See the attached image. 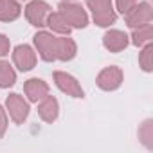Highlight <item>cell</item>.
<instances>
[{
    "instance_id": "1",
    "label": "cell",
    "mask_w": 153,
    "mask_h": 153,
    "mask_svg": "<svg viewBox=\"0 0 153 153\" xmlns=\"http://www.w3.org/2000/svg\"><path fill=\"white\" fill-rule=\"evenodd\" d=\"M87 6L92 11L94 22L99 27H108V25L115 24L117 15L112 7V0H87Z\"/></svg>"
},
{
    "instance_id": "2",
    "label": "cell",
    "mask_w": 153,
    "mask_h": 153,
    "mask_svg": "<svg viewBox=\"0 0 153 153\" xmlns=\"http://www.w3.org/2000/svg\"><path fill=\"white\" fill-rule=\"evenodd\" d=\"M58 13L67 20V24L72 27V29H83L87 27L88 24V16L85 13V9L79 6V4H74L70 0H63V2L58 6Z\"/></svg>"
},
{
    "instance_id": "3",
    "label": "cell",
    "mask_w": 153,
    "mask_h": 153,
    "mask_svg": "<svg viewBox=\"0 0 153 153\" xmlns=\"http://www.w3.org/2000/svg\"><path fill=\"white\" fill-rule=\"evenodd\" d=\"M151 18H153V11H151V6H149L148 2L135 4V6H131V7L124 13L126 25L131 27V29H137V27H142V25L149 24Z\"/></svg>"
},
{
    "instance_id": "4",
    "label": "cell",
    "mask_w": 153,
    "mask_h": 153,
    "mask_svg": "<svg viewBox=\"0 0 153 153\" xmlns=\"http://www.w3.org/2000/svg\"><path fill=\"white\" fill-rule=\"evenodd\" d=\"M52 78H54V83H56V87L63 92V94H67V96H70V97H85V92H83V88H81V85L76 81V78H72L70 74H67V72H61V70H56L54 74H52Z\"/></svg>"
},
{
    "instance_id": "5",
    "label": "cell",
    "mask_w": 153,
    "mask_h": 153,
    "mask_svg": "<svg viewBox=\"0 0 153 153\" xmlns=\"http://www.w3.org/2000/svg\"><path fill=\"white\" fill-rule=\"evenodd\" d=\"M49 13H51V6L43 0H31L25 6V18L34 27H43Z\"/></svg>"
},
{
    "instance_id": "6",
    "label": "cell",
    "mask_w": 153,
    "mask_h": 153,
    "mask_svg": "<svg viewBox=\"0 0 153 153\" xmlns=\"http://www.w3.org/2000/svg\"><path fill=\"white\" fill-rule=\"evenodd\" d=\"M96 83H97V87H99L101 90H106V92L115 90V88H119L121 83H123V70H121L119 67H114V65H112V67H106V68H103V70L97 74Z\"/></svg>"
},
{
    "instance_id": "7",
    "label": "cell",
    "mask_w": 153,
    "mask_h": 153,
    "mask_svg": "<svg viewBox=\"0 0 153 153\" xmlns=\"http://www.w3.org/2000/svg\"><path fill=\"white\" fill-rule=\"evenodd\" d=\"M34 45L38 49V54L43 61H54L56 59V36L51 33H36L34 34Z\"/></svg>"
},
{
    "instance_id": "8",
    "label": "cell",
    "mask_w": 153,
    "mask_h": 153,
    "mask_svg": "<svg viewBox=\"0 0 153 153\" xmlns=\"http://www.w3.org/2000/svg\"><path fill=\"white\" fill-rule=\"evenodd\" d=\"M6 106H7V110H9L11 119H13L16 124H22V123L27 119V115H29V103H27L20 94H11V96H7Z\"/></svg>"
},
{
    "instance_id": "9",
    "label": "cell",
    "mask_w": 153,
    "mask_h": 153,
    "mask_svg": "<svg viewBox=\"0 0 153 153\" xmlns=\"http://www.w3.org/2000/svg\"><path fill=\"white\" fill-rule=\"evenodd\" d=\"M13 61L18 67V70L27 72L36 65V52L29 45H18L13 51Z\"/></svg>"
},
{
    "instance_id": "10",
    "label": "cell",
    "mask_w": 153,
    "mask_h": 153,
    "mask_svg": "<svg viewBox=\"0 0 153 153\" xmlns=\"http://www.w3.org/2000/svg\"><path fill=\"white\" fill-rule=\"evenodd\" d=\"M58 114H59V105H58V99L52 97V96H45L43 99H40V105H38V115L45 121V123H54L58 119Z\"/></svg>"
},
{
    "instance_id": "11",
    "label": "cell",
    "mask_w": 153,
    "mask_h": 153,
    "mask_svg": "<svg viewBox=\"0 0 153 153\" xmlns=\"http://www.w3.org/2000/svg\"><path fill=\"white\" fill-rule=\"evenodd\" d=\"M103 43H105V47H106L110 52H121V51H124V49L128 47V36H126L123 31L112 29V31L105 33Z\"/></svg>"
},
{
    "instance_id": "12",
    "label": "cell",
    "mask_w": 153,
    "mask_h": 153,
    "mask_svg": "<svg viewBox=\"0 0 153 153\" xmlns=\"http://www.w3.org/2000/svg\"><path fill=\"white\" fill-rule=\"evenodd\" d=\"M24 90L29 97V101L33 103H38L40 99H43L47 94H49V85L43 81V79H38V78H33L29 81H25L24 85Z\"/></svg>"
},
{
    "instance_id": "13",
    "label": "cell",
    "mask_w": 153,
    "mask_h": 153,
    "mask_svg": "<svg viewBox=\"0 0 153 153\" xmlns=\"http://www.w3.org/2000/svg\"><path fill=\"white\" fill-rule=\"evenodd\" d=\"M76 52H78V47H76V42L72 38L63 36V38H56V59L59 61H70Z\"/></svg>"
},
{
    "instance_id": "14",
    "label": "cell",
    "mask_w": 153,
    "mask_h": 153,
    "mask_svg": "<svg viewBox=\"0 0 153 153\" xmlns=\"http://www.w3.org/2000/svg\"><path fill=\"white\" fill-rule=\"evenodd\" d=\"M22 7L18 0H0V22H13L20 16Z\"/></svg>"
},
{
    "instance_id": "15",
    "label": "cell",
    "mask_w": 153,
    "mask_h": 153,
    "mask_svg": "<svg viewBox=\"0 0 153 153\" xmlns=\"http://www.w3.org/2000/svg\"><path fill=\"white\" fill-rule=\"evenodd\" d=\"M45 25H49L51 31H54V33H58V34H63V36H67V34L72 31V27L67 24V20H65L59 13H49Z\"/></svg>"
},
{
    "instance_id": "16",
    "label": "cell",
    "mask_w": 153,
    "mask_h": 153,
    "mask_svg": "<svg viewBox=\"0 0 153 153\" xmlns=\"http://www.w3.org/2000/svg\"><path fill=\"white\" fill-rule=\"evenodd\" d=\"M151 38H153V27H151V24H146V25H142V27L133 29L131 43H133V45H137V47H140V45H144V43L151 42Z\"/></svg>"
},
{
    "instance_id": "17",
    "label": "cell",
    "mask_w": 153,
    "mask_h": 153,
    "mask_svg": "<svg viewBox=\"0 0 153 153\" xmlns=\"http://www.w3.org/2000/svg\"><path fill=\"white\" fill-rule=\"evenodd\" d=\"M15 81H16V72L13 70V67L7 61H0V87L9 88L15 85Z\"/></svg>"
},
{
    "instance_id": "18",
    "label": "cell",
    "mask_w": 153,
    "mask_h": 153,
    "mask_svg": "<svg viewBox=\"0 0 153 153\" xmlns=\"http://www.w3.org/2000/svg\"><path fill=\"white\" fill-rule=\"evenodd\" d=\"M139 65L142 67L144 72H151L153 70V45L149 42L144 43V49L139 54Z\"/></svg>"
},
{
    "instance_id": "19",
    "label": "cell",
    "mask_w": 153,
    "mask_h": 153,
    "mask_svg": "<svg viewBox=\"0 0 153 153\" xmlns=\"http://www.w3.org/2000/svg\"><path fill=\"white\" fill-rule=\"evenodd\" d=\"M139 139L146 148H153V123L148 119L144 124L139 128Z\"/></svg>"
},
{
    "instance_id": "20",
    "label": "cell",
    "mask_w": 153,
    "mask_h": 153,
    "mask_svg": "<svg viewBox=\"0 0 153 153\" xmlns=\"http://www.w3.org/2000/svg\"><path fill=\"white\" fill-rule=\"evenodd\" d=\"M115 2H117V9L124 15L131 6H135V4L139 2V0H115Z\"/></svg>"
},
{
    "instance_id": "21",
    "label": "cell",
    "mask_w": 153,
    "mask_h": 153,
    "mask_svg": "<svg viewBox=\"0 0 153 153\" xmlns=\"http://www.w3.org/2000/svg\"><path fill=\"white\" fill-rule=\"evenodd\" d=\"M9 54V38L6 34H0V58Z\"/></svg>"
},
{
    "instance_id": "22",
    "label": "cell",
    "mask_w": 153,
    "mask_h": 153,
    "mask_svg": "<svg viewBox=\"0 0 153 153\" xmlns=\"http://www.w3.org/2000/svg\"><path fill=\"white\" fill-rule=\"evenodd\" d=\"M6 130H7V115H6V112H4V108L0 106V139L4 137V133H6Z\"/></svg>"
}]
</instances>
